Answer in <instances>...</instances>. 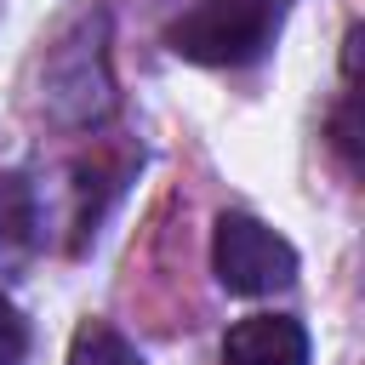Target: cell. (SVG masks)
Wrapping results in <instances>:
<instances>
[{"mask_svg": "<svg viewBox=\"0 0 365 365\" xmlns=\"http://www.w3.org/2000/svg\"><path fill=\"white\" fill-rule=\"evenodd\" d=\"M274 29H279V0H194L165 29V46L205 68H240L268 51Z\"/></svg>", "mask_w": 365, "mask_h": 365, "instance_id": "1", "label": "cell"}, {"mask_svg": "<svg viewBox=\"0 0 365 365\" xmlns=\"http://www.w3.org/2000/svg\"><path fill=\"white\" fill-rule=\"evenodd\" d=\"M46 114L57 125H97L114 108V80H108V51H103V23H80L46 51Z\"/></svg>", "mask_w": 365, "mask_h": 365, "instance_id": "2", "label": "cell"}, {"mask_svg": "<svg viewBox=\"0 0 365 365\" xmlns=\"http://www.w3.org/2000/svg\"><path fill=\"white\" fill-rule=\"evenodd\" d=\"M211 268H217L222 291L268 297V291H285L297 279V245L285 234H274L262 217L222 211L217 228H211Z\"/></svg>", "mask_w": 365, "mask_h": 365, "instance_id": "3", "label": "cell"}, {"mask_svg": "<svg viewBox=\"0 0 365 365\" xmlns=\"http://www.w3.org/2000/svg\"><path fill=\"white\" fill-rule=\"evenodd\" d=\"M222 365H308V331L291 314H251L222 336Z\"/></svg>", "mask_w": 365, "mask_h": 365, "instance_id": "4", "label": "cell"}, {"mask_svg": "<svg viewBox=\"0 0 365 365\" xmlns=\"http://www.w3.org/2000/svg\"><path fill=\"white\" fill-rule=\"evenodd\" d=\"M68 365H143V354L114 325H80L74 348H68Z\"/></svg>", "mask_w": 365, "mask_h": 365, "instance_id": "5", "label": "cell"}, {"mask_svg": "<svg viewBox=\"0 0 365 365\" xmlns=\"http://www.w3.org/2000/svg\"><path fill=\"white\" fill-rule=\"evenodd\" d=\"M34 240V194L23 177H0V251H17Z\"/></svg>", "mask_w": 365, "mask_h": 365, "instance_id": "6", "label": "cell"}, {"mask_svg": "<svg viewBox=\"0 0 365 365\" xmlns=\"http://www.w3.org/2000/svg\"><path fill=\"white\" fill-rule=\"evenodd\" d=\"M23 342H29V331H23L17 308L0 297V365H17V359H23Z\"/></svg>", "mask_w": 365, "mask_h": 365, "instance_id": "7", "label": "cell"}]
</instances>
